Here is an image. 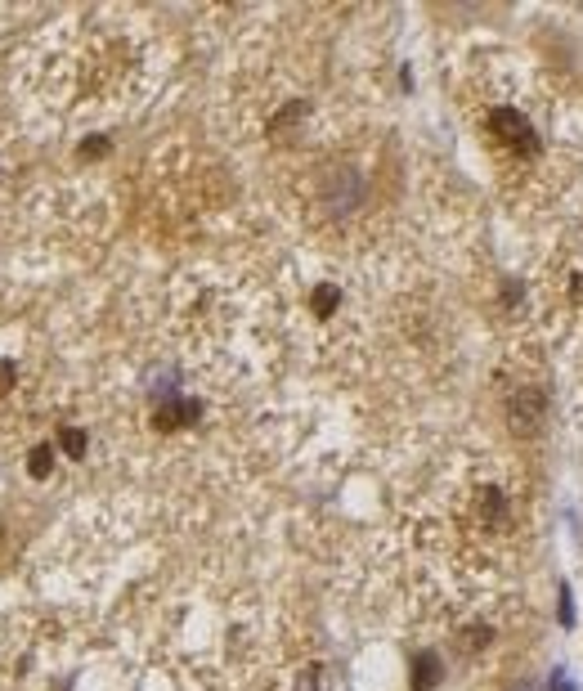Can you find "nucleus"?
Wrapping results in <instances>:
<instances>
[{
  "label": "nucleus",
  "instance_id": "1",
  "mask_svg": "<svg viewBox=\"0 0 583 691\" xmlns=\"http://www.w3.org/2000/svg\"><path fill=\"white\" fill-rule=\"evenodd\" d=\"M489 130H494L503 144H512V148H530V139H534L530 121L521 113H512V109H494V113H489Z\"/></svg>",
  "mask_w": 583,
  "mask_h": 691
},
{
  "label": "nucleus",
  "instance_id": "2",
  "mask_svg": "<svg viewBox=\"0 0 583 691\" xmlns=\"http://www.w3.org/2000/svg\"><path fill=\"white\" fill-rule=\"evenodd\" d=\"M539 413H543V395L539 391H521L516 395V404H512V418H516V431H534V422H539Z\"/></svg>",
  "mask_w": 583,
  "mask_h": 691
},
{
  "label": "nucleus",
  "instance_id": "3",
  "mask_svg": "<svg viewBox=\"0 0 583 691\" xmlns=\"http://www.w3.org/2000/svg\"><path fill=\"white\" fill-rule=\"evenodd\" d=\"M440 683V660L431 656V651H422L418 660H413V687L418 691H431Z\"/></svg>",
  "mask_w": 583,
  "mask_h": 691
},
{
  "label": "nucleus",
  "instance_id": "4",
  "mask_svg": "<svg viewBox=\"0 0 583 691\" xmlns=\"http://www.w3.org/2000/svg\"><path fill=\"white\" fill-rule=\"evenodd\" d=\"M193 418H198V404H166V409H157L162 427H180V422H193Z\"/></svg>",
  "mask_w": 583,
  "mask_h": 691
},
{
  "label": "nucleus",
  "instance_id": "5",
  "mask_svg": "<svg viewBox=\"0 0 583 691\" xmlns=\"http://www.w3.org/2000/svg\"><path fill=\"white\" fill-rule=\"evenodd\" d=\"M50 450H36V454H32V471H36V476H45V467H50Z\"/></svg>",
  "mask_w": 583,
  "mask_h": 691
},
{
  "label": "nucleus",
  "instance_id": "6",
  "mask_svg": "<svg viewBox=\"0 0 583 691\" xmlns=\"http://www.w3.org/2000/svg\"><path fill=\"white\" fill-rule=\"evenodd\" d=\"M63 445H68V454H81V450H86V440H81L77 431H68V436H63Z\"/></svg>",
  "mask_w": 583,
  "mask_h": 691
}]
</instances>
